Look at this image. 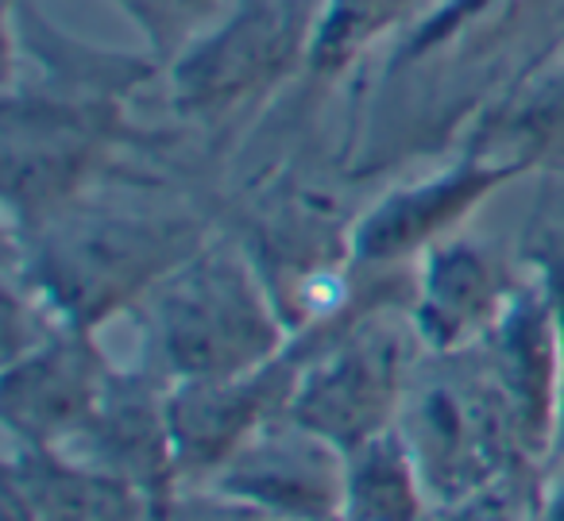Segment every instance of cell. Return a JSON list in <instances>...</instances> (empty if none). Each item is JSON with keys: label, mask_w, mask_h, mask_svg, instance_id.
Instances as JSON below:
<instances>
[{"label": "cell", "mask_w": 564, "mask_h": 521, "mask_svg": "<svg viewBox=\"0 0 564 521\" xmlns=\"http://www.w3.org/2000/svg\"><path fill=\"white\" fill-rule=\"evenodd\" d=\"M120 17L132 20L143 35V47L159 66H171L194 40H202L220 17L240 4V0H109Z\"/></svg>", "instance_id": "obj_15"}, {"label": "cell", "mask_w": 564, "mask_h": 521, "mask_svg": "<svg viewBox=\"0 0 564 521\" xmlns=\"http://www.w3.org/2000/svg\"><path fill=\"white\" fill-rule=\"evenodd\" d=\"M414 4H422V0H329L314 70L333 74L340 66H348L368 43H376L383 32L399 28Z\"/></svg>", "instance_id": "obj_16"}, {"label": "cell", "mask_w": 564, "mask_h": 521, "mask_svg": "<svg viewBox=\"0 0 564 521\" xmlns=\"http://www.w3.org/2000/svg\"><path fill=\"white\" fill-rule=\"evenodd\" d=\"M484 155L522 163H564V58L525 74L522 86L487 117Z\"/></svg>", "instance_id": "obj_13"}, {"label": "cell", "mask_w": 564, "mask_h": 521, "mask_svg": "<svg viewBox=\"0 0 564 521\" xmlns=\"http://www.w3.org/2000/svg\"><path fill=\"white\" fill-rule=\"evenodd\" d=\"M399 436L410 448L425 487L464 495L495 475L518 421L491 367L445 363L417 382L402 405ZM522 441V436H518Z\"/></svg>", "instance_id": "obj_6"}, {"label": "cell", "mask_w": 564, "mask_h": 521, "mask_svg": "<svg viewBox=\"0 0 564 521\" xmlns=\"http://www.w3.org/2000/svg\"><path fill=\"white\" fill-rule=\"evenodd\" d=\"M112 382L109 363L86 328L63 325L47 340L28 344L4 367V421L35 448L86 433Z\"/></svg>", "instance_id": "obj_8"}, {"label": "cell", "mask_w": 564, "mask_h": 521, "mask_svg": "<svg viewBox=\"0 0 564 521\" xmlns=\"http://www.w3.org/2000/svg\"><path fill=\"white\" fill-rule=\"evenodd\" d=\"M310 356L282 351L256 371L209 382H178L166 394L174 464L178 467H225L259 428L286 417L294 387Z\"/></svg>", "instance_id": "obj_7"}, {"label": "cell", "mask_w": 564, "mask_h": 521, "mask_svg": "<svg viewBox=\"0 0 564 521\" xmlns=\"http://www.w3.org/2000/svg\"><path fill=\"white\" fill-rule=\"evenodd\" d=\"M220 490L274 518L322 521L345 506V452L286 417L282 428H259L228 459Z\"/></svg>", "instance_id": "obj_10"}, {"label": "cell", "mask_w": 564, "mask_h": 521, "mask_svg": "<svg viewBox=\"0 0 564 521\" xmlns=\"http://www.w3.org/2000/svg\"><path fill=\"white\" fill-rule=\"evenodd\" d=\"M155 379L209 382L256 371L282 356V317L251 263L232 248H202L148 297Z\"/></svg>", "instance_id": "obj_2"}, {"label": "cell", "mask_w": 564, "mask_h": 521, "mask_svg": "<svg viewBox=\"0 0 564 521\" xmlns=\"http://www.w3.org/2000/svg\"><path fill=\"white\" fill-rule=\"evenodd\" d=\"M510 297L514 286L487 251L464 240L437 243L425 256L417 282L414 333L441 356L460 351L476 336L491 333Z\"/></svg>", "instance_id": "obj_11"}, {"label": "cell", "mask_w": 564, "mask_h": 521, "mask_svg": "<svg viewBox=\"0 0 564 521\" xmlns=\"http://www.w3.org/2000/svg\"><path fill=\"white\" fill-rule=\"evenodd\" d=\"M522 171V163L471 151L464 163L394 189L356 225L352 259L364 267H391L417 251H433L448 228L460 225L484 197H491Z\"/></svg>", "instance_id": "obj_9"}, {"label": "cell", "mask_w": 564, "mask_h": 521, "mask_svg": "<svg viewBox=\"0 0 564 521\" xmlns=\"http://www.w3.org/2000/svg\"><path fill=\"white\" fill-rule=\"evenodd\" d=\"M329 0H240L166 66L178 120L217 128L314 66Z\"/></svg>", "instance_id": "obj_3"}, {"label": "cell", "mask_w": 564, "mask_h": 521, "mask_svg": "<svg viewBox=\"0 0 564 521\" xmlns=\"http://www.w3.org/2000/svg\"><path fill=\"white\" fill-rule=\"evenodd\" d=\"M132 101L78 97L4 82V202L28 228L43 225L101 174L112 151L135 135Z\"/></svg>", "instance_id": "obj_4"}, {"label": "cell", "mask_w": 564, "mask_h": 521, "mask_svg": "<svg viewBox=\"0 0 564 521\" xmlns=\"http://www.w3.org/2000/svg\"><path fill=\"white\" fill-rule=\"evenodd\" d=\"M348 521H417L422 518V475L402 444L399 428L345 452Z\"/></svg>", "instance_id": "obj_14"}, {"label": "cell", "mask_w": 564, "mask_h": 521, "mask_svg": "<svg viewBox=\"0 0 564 521\" xmlns=\"http://www.w3.org/2000/svg\"><path fill=\"white\" fill-rule=\"evenodd\" d=\"M410 394V333L383 313L348 317L340 333L317 340L299 375L286 417L322 441L352 452L391 433Z\"/></svg>", "instance_id": "obj_5"}, {"label": "cell", "mask_w": 564, "mask_h": 521, "mask_svg": "<svg viewBox=\"0 0 564 521\" xmlns=\"http://www.w3.org/2000/svg\"><path fill=\"white\" fill-rule=\"evenodd\" d=\"M40 243L28 256V286L70 328H94L120 305L148 297L194 251L197 225L151 213L74 209L47 217Z\"/></svg>", "instance_id": "obj_1"}, {"label": "cell", "mask_w": 564, "mask_h": 521, "mask_svg": "<svg viewBox=\"0 0 564 521\" xmlns=\"http://www.w3.org/2000/svg\"><path fill=\"white\" fill-rule=\"evenodd\" d=\"M166 518L171 521H274V513L259 510V506L243 502V498H232V502H186L166 513Z\"/></svg>", "instance_id": "obj_17"}, {"label": "cell", "mask_w": 564, "mask_h": 521, "mask_svg": "<svg viewBox=\"0 0 564 521\" xmlns=\"http://www.w3.org/2000/svg\"><path fill=\"white\" fill-rule=\"evenodd\" d=\"M491 344V371L507 394L518 421V436L533 452L545 448L553 428L556 375H561V344H556V313L533 290H514L502 317L484 336Z\"/></svg>", "instance_id": "obj_12"}]
</instances>
